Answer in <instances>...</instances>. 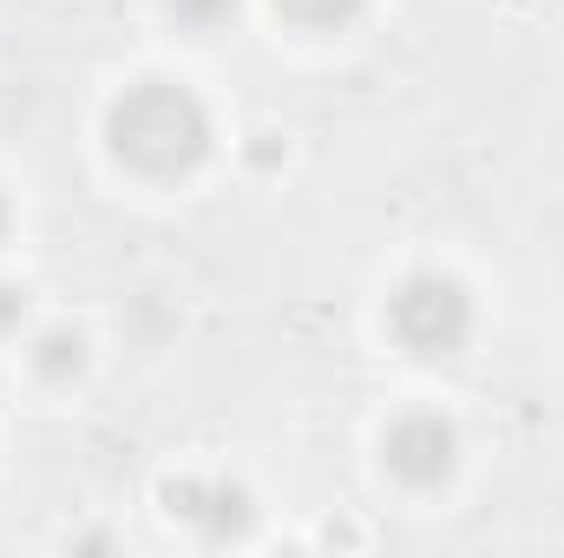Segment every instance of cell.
Wrapping results in <instances>:
<instances>
[{
    "label": "cell",
    "instance_id": "obj_1",
    "mask_svg": "<svg viewBox=\"0 0 564 558\" xmlns=\"http://www.w3.org/2000/svg\"><path fill=\"white\" fill-rule=\"evenodd\" d=\"M106 144L112 158H126L132 171L151 178H171V171H191L204 151H210V112L197 93L171 86V79H144L126 86L106 112Z\"/></svg>",
    "mask_w": 564,
    "mask_h": 558
},
{
    "label": "cell",
    "instance_id": "obj_2",
    "mask_svg": "<svg viewBox=\"0 0 564 558\" xmlns=\"http://www.w3.org/2000/svg\"><path fill=\"white\" fill-rule=\"evenodd\" d=\"M388 322L414 355H459L466 335H473V296L440 270H421V277H408L394 289Z\"/></svg>",
    "mask_w": 564,
    "mask_h": 558
},
{
    "label": "cell",
    "instance_id": "obj_3",
    "mask_svg": "<svg viewBox=\"0 0 564 558\" xmlns=\"http://www.w3.org/2000/svg\"><path fill=\"white\" fill-rule=\"evenodd\" d=\"M453 460H459V440H453V427L440 415H408L388 427V466H394V480L440 486L453 473Z\"/></svg>",
    "mask_w": 564,
    "mask_h": 558
},
{
    "label": "cell",
    "instance_id": "obj_4",
    "mask_svg": "<svg viewBox=\"0 0 564 558\" xmlns=\"http://www.w3.org/2000/svg\"><path fill=\"white\" fill-rule=\"evenodd\" d=\"M164 506L191 526H204V539H237L250 526V493L230 480H171Z\"/></svg>",
    "mask_w": 564,
    "mask_h": 558
},
{
    "label": "cell",
    "instance_id": "obj_5",
    "mask_svg": "<svg viewBox=\"0 0 564 558\" xmlns=\"http://www.w3.org/2000/svg\"><path fill=\"white\" fill-rule=\"evenodd\" d=\"M289 20H302V26H341V20H355L361 13V0H276Z\"/></svg>",
    "mask_w": 564,
    "mask_h": 558
},
{
    "label": "cell",
    "instance_id": "obj_6",
    "mask_svg": "<svg viewBox=\"0 0 564 558\" xmlns=\"http://www.w3.org/2000/svg\"><path fill=\"white\" fill-rule=\"evenodd\" d=\"M79 362H86V342L79 335H46L40 342V375H79Z\"/></svg>",
    "mask_w": 564,
    "mask_h": 558
},
{
    "label": "cell",
    "instance_id": "obj_7",
    "mask_svg": "<svg viewBox=\"0 0 564 558\" xmlns=\"http://www.w3.org/2000/svg\"><path fill=\"white\" fill-rule=\"evenodd\" d=\"M171 13L184 20V26H217V20H230V0H171Z\"/></svg>",
    "mask_w": 564,
    "mask_h": 558
},
{
    "label": "cell",
    "instance_id": "obj_8",
    "mask_svg": "<svg viewBox=\"0 0 564 558\" xmlns=\"http://www.w3.org/2000/svg\"><path fill=\"white\" fill-rule=\"evenodd\" d=\"M26 315V289H13V282H0V329H13Z\"/></svg>",
    "mask_w": 564,
    "mask_h": 558
},
{
    "label": "cell",
    "instance_id": "obj_9",
    "mask_svg": "<svg viewBox=\"0 0 564 558\" xmlns=\"http://www.w3.org/2000/svg\"><path fill=\"white\" fill-rule=\"evenodd\" d=\"M0 230H7V204H0Z\"/></svg>",
    "mask_w": 564,
    "mask_h": 558
}]
</instances>
